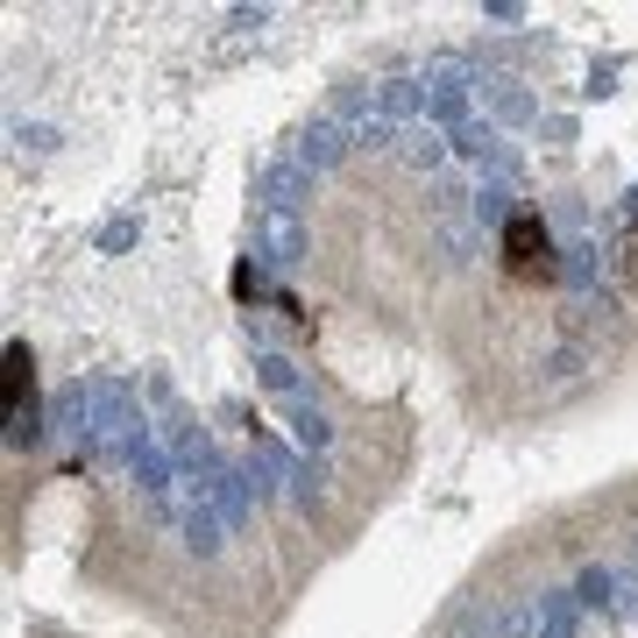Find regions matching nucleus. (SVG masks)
Listing matches in <instances>:
<instances>
[{"instance_id": "7ed1b4c3", "label": "nucleus", "mask_w": 638, "mask_h": 638, "mask_svg": "<svg viewBox=\"0 0 638 638\" xmlns=\"http://www.w3.org/2000/svg\"><path fill=\"white\" fill-rule=\"evenodd\" d=\"M255 200L263 206H277V213H298L312 200V171L298 157H277V163H263V178H255Z\"/></svg>"}, {"instance_id": "0eeeda50", "label": "nucleus", "mask_w": 638, "mask_h": 638, "mask_svg": "<svg viewBox=\"0 0 638 638\" xmlns=\"http://www.w3.org/2000/svg\"><path fill=\"white\" fill-rule=\"evenodd\" d=\"M454 149H462V157H482V163H504V143H497L490 121H462V128H454Z\"/></svg>"}, {"instance_id": "6e6552de", "label": "nucleus", "mask_w": 638, "mask_h": 638, "mask_svg": "<svg viewBox=\"0 0 638 638\" xmlns=\"http://www.w3.org/2000/svg\"><path fill=\"white\" fill-rule=\"evenodd\" d=\"M419 100H425V93H419L412 79H384V86H376V114H384V121H405Z\"/></svg>"}, {"instance_id": "9b49d317", "label": "nucleus", "mask_w": 638, "mask_h": 638, "mask_svg": "<svg viewBox=\"0 0 638 638\" xmlns=\"http://www.w3.org/2000/svg\"><path fill=\"white\" fill-rule=\"evenodd\" d=\"M539 638H574V611H568V596H539Z\"/></svg>"}, {"instance_id": "ddd939ff", "label": "nucleus", "mask_w": 638, "mask_h": 638, "mask_svg": "<svg viewBox=\"0 0 638 638\" xmlns=\"http://www.w3.org/2000/svg\"><path fill=\"white\" fill-rule=\"evenodd\" d=\"M603 596H611V574L589 568V574H582V603H603Z\"/></svg>"}, {"instance_id": "20e7f679", "label": "nucleus", "mask_w": 638, "mask_h": 638, "mask_svg": "<svg viewBox=\"0 0 638 638\" xmlns=\"http://www.w3.org/2000/svg\"><path fill=\"white\" fill-rule=\"evenodd\" d=\"M22 398H29V348L14 341V348H8V440H14V447L36 433V419L22 412Z\"/></svg>"}, {"instance_id": "39448f33", "label": "nucleus", "mask_w": 638, "mask_h": 638, "mask_svg": "<svg viewBox=\"0 0 638 638\" xmlns=\"http://www.w3.org/2000/svg\"><path fill=\"white\" fill-rule=\"evenodd\" d=\"M341 157H348V128L341 121H312L306 143H298V163H306V171H327V163H341Z\"/></svg>"}, {"instance_id": "423d86ee", "label": "nucleus", "mask_w": 638, "mask_h": 638, "mask_svg": "<svg viewBox=\"0 0 638 638\" xmlns=\"http://www.w3.org/2000/svg\"><path fill=\"white\" fill-rule=\"evenodd\" d=\"M462 106H468L462 65H440V71H433V114H440V121H462Z\"/></svg>"}, {"instance_id": "f257e3e1", "label": "nucleus", "mask_w": 638, "mask_h": 638, "mask_svg": "<svg viewBox=\"0 0 638 638\" xmlns=\"http://www.w3.org/2000/svg\"><path fill=\"white\" fill-rule=\"evenodd\" d=\"M504 263H511V277H546L554 270V235L539 227V213H519L504 227Z\"/></svg>"}, {"instance_id": "1a4fd4ad", "label": "nucleus", "mask_w": 638, "mask_h": 638, "mask_svg": "<svg viewBox=\"0 0 638 638\" xmlns=\"http://www.w3.org/2000/svg\"><path fill=\"white\" fill-rule=\"evenodd\" d=\"M255 384L277 390V398H298V369H292L284 355H263V362H255Z\"/></svg>"}, {"instance_id": "f8f14e48", "label": "nucleus", "mask_w": 638, "mask_h": 638, "mask_svg": "<svg viewBox=\"0 0 638 638\" xmlns=\"http://www.w3.org/2000/svg\"><path fill=\"white\" fill-rule=\"evenodd\" d=\"M292 433H298V447H327V440H333V425H327V412L298 405V412H292Z\"/></svg>"}, {"instance_id": "f03ea898", "label": "nucleus", "mask_w": 638, "mask_h": 638, "mask_svg": "<svg viewBox=\"0 0 638 638\" xmlns=\"http://www.w3.org/2000/svg\"><path fill=\"white\" fill-rule=\"evenodd\" d=\"M255 255H270L277 270H292L298 255H306V227H298V213L255 206Z\"/></svg>"}, {"instance_id": "9d476101", "label": "nucleus", "mask_w": 638, "mask_h": 638, "mask_svg": "<svg viewBox=\"0 0 638 638\" xmlns=\"http://www.w3.org/2000/svg\"><path fill=\"white\" fill-rule=\"evenodd\" d=\"M398 143H405V157H412L419 171H433V163H440V149H447V143H440V128H405Z\"/></svg>"}]
</instances>
